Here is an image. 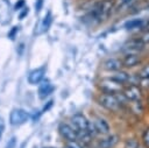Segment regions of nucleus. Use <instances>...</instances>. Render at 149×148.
<instances>
[{
  "label": "nucleus",
  "mask_w": 149,
  "mask_h": 148,
  "mask_svg": "<svg viewBox=\"0 0 149 148\" xmlns=\"http://www.w3.org/2000/svg\"><path fill=\"white\" fill-rule=\"evenodd\" d=\"M115 12L114 0H101L93 6V8L85 15V20L93 23H100L107 20L112 13Z\"/></svg>",
  "instance_id": "obj_1"
},
{
  "label": "nucleus",
  "mask_w": 149,
  "mask_h": 148,
  "mask_svg": "<svg viewBox=\"0 0 149 148\" xmlns=\"http://www.w3.org/2000/svg\"><path fill=\"white\" fill-rule=\"evenodd\" d=\"M98 86H99V90L101 91V93H106V94H116V93H119V92H122L125 85H122V84L118 83L116 80H114L113 78L108 77V78L101 79Z\"/></svg>",
  "instance_id": "obj_2"
},
{
  "label": "nucleus",
  "mask_w": 149,
  "mask_h": 148,
  "mask_svg": "<svg viewBox=\"0 0 149 148\" xmlns=\"http://www.w3.org/2000/svg\"><path fill=\"white\" fill-rule=\"evenodd\" d=\"M98 103L100 106H102L104 108L112 111V112H116L121 108V104L118 100L115 94H106V93H100L98 97Z\"/></svg>",
  "instance_id": "obj_3"
},
{
  "label": "nucleus",
  "mask_w": 149,
  "mask_h": 148,
  "mask_svg": "<svg viewBox=\"0 0 149 148\" xmlns=\"http://www.w3.org/2000/svg\"><path fill=\"white\" fill-rule=\"evenodd\" d=\"M123 96L126 97V99L128 101H136V100H141L142 96H143V90L140 85L136 84H128L123 86L122 90Z\"/></svg>",
  "instance_id": "obj_4"
},
{
  "label": "nucleus",
  "mask_w": 149,
  "mask_h": 148,
  "mask_svg": "<svg viewBox=\"0 0 149 148\" xmlns=\"http://www.w3.org/2000/svg\"><path fill=\"white\" fill-rule=\"evenodd\" d=\"M29 119V114L23 108H14L9 114V122L13 126L23 125Z\"/></svg>",
  "instance_id": "obj_5"
},
{
  "label": "nucleus",
  "mask_w": 149,
  "mask_h": 148,
  "mask_svg": "<svg viewBox=\"0 0 149 148\" xmlns=\"http://www.w3.org/2000/svg\"><path fill=\"white\" fill-rule=\"evenodd\" d=\"M58 131H59V134L62 135V138H64L66 140V142L78 141V135H77V132L73 126H71L66 122H62L58 126Z\"/></svg>",
  "instance_id": "obj_6"
},
{
  "label": "nucleus",
  "mask_w": 149,
  "mask_h": 148,
  "mask_svg": "<svg viewBox=\"0 0 149 148\" xmlns=\"http://www.w3.org/2000/svg\"><path fill=\"white\" fill-rule=\"evenodd\" d=\"M71 122L72 126L74 127L76 132L78 131H87L88 132V124L90 120H87V118L81 114V113H76L71 117Z\"/></svg>",
  "instance_id": "obj_7"
},
{
  "label": "nucleus",
  "mask_w": 149,
  "mask_h": 148,
  "mask_svg": "<svg viewBox=\"0 0 149 148\" xmlns=\"http://www.w3.org/2000/svg\"><path fill=\"white\" fill-rule=\"evenodd\" d=\"M121 61H122L123 68L132 69V68H135V66H137L142 63V57H141L140 54L132 52V54H126Z\"/></svg>",
  "instance_id": "obj_8"
},
{
  "label": "nucleus",
  "mask_w": 149,
  "mask_h": 148,
  "mask_svg": "<svg viewBox=\"0 0 149 148\" xmlns=\"http://www.w3.org/2000/svg\"><path fill=\"white\" fill-rule=\"evenodd\" d=\"M92 121L94 124V127H95L98 134H101V135H108L109 134L111 127H109L106 119H104L101 117H95Z\"/></svg>",
  "instance_id": "obj_9"
},
{
  "label": "nucleus",
  "mask_w": 149,
  "mask_h": 148,
  "mask_svg": "<svg viewBox=\"0 0 149 148\" xmlns=\"http://www.w3.org/2000/svg\"><path fill=\"white\" fill-rule=\"evenodd\" d=\"M44 75H45V66H41V68H37V69H34L29 72L28 75V82L29 84L31 85H36L38 83H41L44 78Z\"/></svg>",
  "instance_id": "obj_10"
},
{
  "label": "nucleus",
  "mask_w": 149,
  "mask_h": 148,
  "mask_svg": "<svg viewBox=\"0 0 149 148\" xmlns=\"http://www.w3.org/2000/svg\"><path fill=\"white\" fill-rule=\"evenodd\" d=\"M102 68H104L106 71L116 72V71L121 70V69L123 68V65H122V61H121V59L111 57V58H107V59L102 63Z\"/></svg>",
  "instance_id": "obj_11"
},
{
  "label": "nucleus",
  "mask_w": 149,
  "mask_h": 148,
  "mask_svg": "<svg viewBox=\"0 0 149 148\" xmlns=\"http://www.w3.org/2000/svg\"><path fill=\"white\" fill-rule=\"evenodd\" d=\"M132 77H133V73H129L121 69V70L114 72L111 78H113L114 80H116L118 83H120L122 85H128L132 83Z\"/></svg>",
  "instance_id": "obj_12"
},
{
  "label": "nucleus",
  "mask_w": 149,
  "mask_h": 148,
  "mask_svg": "<svg viewBox=\"0 0 149 148\" xmlns=\"http://www.w3.org/2000/svg\"><path fill=\"white\" fill-rule=\"evenodd\" d=\"M146 20L142 19V17H136V19H130L128 21L125 22L123 24V28L127 29V30H135V29H141V28H144L146 26Z\"/></svg>",
  "instance_id": "obj_13"
},
{
  "label": "nucleus",
  "mask_w": 149,
  "mask_h": 148,
  "mask_svg": "<svg viewBox=\"0 0 149 148\" xmlns=\"http://www.w3.org/2000/svg\"><path fill=\"white\" fill-rule=\"evenodd\" d=\"M54 90H55V87L49 80H43L38 86V97L41 99H44L48 96H50Z\"/></svg>",
  "instance_id": "obj_14"
},
{
  "label": "nucleus",
  "mask_w": 149,
  "mask_h": 148,
  "mask_svg": "<svg viewBox=\"0 0 149 148\" xmlns=\"http://www.w3.org/2000/svg\"><path fill=\"white\" fill-rule=\"evenodd\" d=\"M119 142V136L116 134L107 135L99 141V148H114Z\"/></svg>",
  "instance_id": "obj_15"
},
{
  "label": "nucleus",
  "mask_w": 149,
  "mask_h": 148,
  "mask_svg": "<svg viewBox=\"0 0 149 148\" xmlns=\"http://www.w3.org/2000/svg\"><path fill=\"white\" fill-rule=\"evenodd\" d=\"M51 22H52V15H51L50 12H48L47 15L43 17L42 23H41V28H42V31H43V33H44V31H48V29H49L50 26H51Z\"/></svg>",
  "instance_id": "obj_16"
},
{
  "label": "nucleus",
  "mask_w": 149,
  "mask_h": 148,
  "mask_svg": "<svg viewBox=\"0 0 149 148\" xmlns=\"http://www.w3.org/2000/svg\"><path fill=\"white\" fill-rule=\"evenodd\" d=\"M140 146H141L140 141L135 138H129L123 143V148H140Z\"/></svg>",
  "instance_id": "obj_17"
},
{
  "label": "nucleus",
  "mask_w": 149,
  "mask_h": 148,
  "mask_svg": "<svg viewBox=\"0 0 149 148\" xmlns=\"http://www.w3.org/2000/svg\"><path fill=\"white\" fill-rule=\"evenodd\" d=\"M137 75L142 79H149V62L146 63L144 65H142V68L140 69V71L137 72Z\"/></svg>",
  "instance_id": "obj_18"
},
{
  "label": "nucleus",
  "mask_w": 149,
  "mask_h": 148,
  "mask_svg": "<svg viewBox=\"0 0 149 148\" xmlns=\"http://www.w3.org/2000/svg\"><path fill=\"white\" fill-rule=\"evenodd\" d=\"M141 142L146 148H149V126L143 131L141 136Z\"/></svg>",
  "instance_id": "obj_19"
},
{
  "label": "nucleus",
  "mask_w": 149,
  "mask_h": 148,
  "mask_svg": "<svg viewBox=\"0 0 149 148\" xmlns=\"http://www.w3.org/2000/svg\"><path fill=\"white\" fill-rule=\"evenodd\" d=\"M65 148H83V146L78 141H70V142H66Z\"/></svg>",
  "instance_id": "obj_20"
},
{
  "label": "nucleus",
  "mask_w": 149,
  "mask_h": 148,
  "mask_svg": "<svg viewBox=\"0 0 149 148\" xmlns=\"http://www.w3.org/2000/svg\"><path fill=\"white\" fill-rule=\"evenodd\" d=\"M17 30H19V27H13V28H12V30H10V31L8 33V37L13 40V38L15 37V35H16Z\"/></svg>",
  "instance_id": "obj_21"
},
{
  "label": "nucleus",
  "mask_w": 149,
  "mask_h": 148,
  "mask_svg": "<svg viewBox=\"0 0 149 148\" xmlns=\"http://www.w3.org/2000/svg\"><path fill=\"white\" fill-rule=\"evenodd\" d=\"M23 6H24V0H19V1L15 3L14 9H15V10H20L21 8H23Z\"/></svg>",
  "instance_id": "obj_22"
},
{
  "label": "nucleus",
  "mask_w": 149,
  "mask_h": 148,
  "mask_svg": "<svg viewBox=\"0 0 149 148\" xmlns=\"http://www.w3.org/2000/svg\"><path fill=\"white\" fill-rule=\"evenodd\" d=\"M42 6H43V0H36V2H35V10L38 13L42 9Z\"/></svg>",
  "instance_id": "obj_23"
},
{
  "label": "nucleus",
  "mask_w": 149,
  "mask_h": 148,
  "mask_svg": "<svg viewBox=\"0 0 149 148\" xmlns=\"http://www.w3.org/2000/svg\"><path fill=\"white\" fill-rule=\"evenodd\" d=\"M28 13H29V8H28V7H27V8L23 7V8H22V12L20 13V16H19V17H20V19H23Z\"/></svg>",
  "instance_id": "obj_24"
},
{
  "label": "nucleus",
  "mask_w": 149,
  "mask_h": 148,
  "mask_svg": "<svg viewBox=\"0 0 149 148\" xmlns=\"http://www.w3.org/2000/svg\"><path fill=\"white\" fill-rule=\"evenodd\" d=\"M3 129H5V124H3V120L0 118V140H1V138H2Z\"/></svg>",
  "instance_id": "obj_25"
},
{
  "label": "nucleus",
  "mask_w": 149,
  "mask_h": 148,
  "mask_svg": "<svg viewBox=\"0 0 149 148\" xmlns=\"http://www.w3.org/2000/svg\"><path fill=\"white\" fill-rule=\"evenodd\" d=\"M15 146V138H12L10 140H9V142L7 143V147L6 148H13Z\"/></svg>",
  "instance_id": "obj_26"
},
{
  "label": "nucleus",
  "mask_w": 149,
  "mask_h": 148,
  "mask_svg": "<svg viewBox=\"0 0 149 148\" xmlns=\"http://www.w3.org/2000/svg\"><path fill=\"white\" fill-rule=\"evenodd\" d=\"M52 103H54L52 100H50V101H48V104H47V106H44V107H43V111H44V112H45V111H48V110H49V108H50V107L52 106Z\"/></svg>",
  "instance_id": "obj_27"
},
{
  "label": "nucleus",
  "mask_w": 149,
  "mask_h": 148,
  "mask_svg": "<svg viewBox=\"0 0 149 148\" xmlns=\"http://www.w3.org/2000/svg\"><path fill=\"white\" fill-rule=\"evenodd\" d=\"M144 30H146V31H149V20H147V22H146V26H144Z\"/></svg>",
  "instance_id": "obj_28"
},
{
  "label": "nucleus",
  "mask_w": 149,
  "mask_h": 148,
  "mask_svg": "<svg viewBox=\"0 0 149 148\" xmlns=\"http://www.w3.org/2000/svg\"><path fill=\"white\" fill-rule=\"evenodd\" d=\"M146 105H147V107H148V110H149V96L147 97V104H146Z\"/></svg>",
  "instance_id": "obj_29"
},
{
  "label": "nucleus",
  "mask_w": 149,
  "mask_h": 148,
  "mask_svg": "<svg viewBox=\"0 0 149 148\" xmlns=\"http://www.w3.org/2000/svg\"><path fill=\"white\" fill-rule=\"evenodd\" d=\"M44 148H51V147H44Z\"/></svg>",
  "instance_id": "obj_30"
},
{
  "label": "nucleus",
  "mask_w": 149,
  "mask_h": 148,
  "mask_svg": "<svg viewBox=\"0 0 149 148\" xmlns=\"http://www.w3.org/2000/svg\"><path fill=\"white\" fill-rule=\"evenodd\" d=\"M146 1H149V0H146Z\"/></svg>",
  "instance_id": "obj_31"
}]
</instances>
